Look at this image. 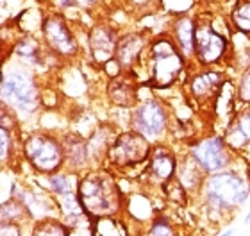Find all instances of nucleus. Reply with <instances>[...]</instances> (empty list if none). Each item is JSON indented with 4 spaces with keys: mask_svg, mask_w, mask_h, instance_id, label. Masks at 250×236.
I'll return each instance as SVG.
<instances>
[{
    "mask_svg": "<svg viewBox=\"0 0 250 236\" xmlns=\"http://www.w3.org/2000/svg\"><path fill=\"white\" fill-rule=\"evenodd\" d=\"M145 61L146 86L152 89H168L179 83L189 61L170 36V32H157L150 40L141 63Z\"/></svg>",
    "mask_w": 250,
    "mask_h": 236,
    "instance_id": "f257e3e1",
    "label": "nucleus"
},
{
    "mask_svg": "<svg viewBox=\"0 0 250 236\" xmlns=\"http://www.w3.org/2000/svg\"><path fill=\"white\" fill-rule=\"evenodd\" d=\"M77 197L84 213L111 216L120 210L122 195L115 177L105 170H91L79 177Z\"/></svg>",
    "mask_w": 250,
    "mask_h": 236,
    "instance_id": "f03ea898",
    "label": "nucleus"
},
{
    "mask_svg": "<svg viewBox=\"0 0 250 236\" xmlns=\"http://www.w3.org/2000/svg\"><path fill=\"white\" fill-rule=\"evenodd\" d=\"M2 104L20 113H34L42 106L43 93L32 72L23 64L5 66L0 84Z\"/></svg>",
    "mask_w": 250,
    "mask_h": 236,
    "instance_id": "7ed1b4c3",
    "label": "nucleus"
},
{
    "mask_svg": "<svg viewBox=\"0 0 250 236\" xmlns=\"http://www.w3.org/2000/svg\"><path fill=\"white\" fill-rule=\"evenodd\" d=\"M200 190L206 197V202L211 208L229 211L241 206L249 199L250 183L240 172L225 168V170L206 175Z\"/></svg>",
    "mask_w": 250,
    "mask_h": 236,
    "instance_id": "20e7f679",
    "label": "nucleus"
},
{
    "mask_svg": "<svg viewBox=\"0 0 250 236\" xmlns=\"http://www.w3.org/2000/svg\"><path fill=\"white\" fill-rule=\"evenodd\" d=\"M21 154L32 170L43 175L61 172L66 165L62 140L52 132L34 131L21 142Z\"/></svg>",
    "mask_w": 250,
    "mask_h": 236,
    "instance_id": "39448f33",
    "label": "nucleus"
},
{
    "mask_svg": "<svg viewBox=\"0 0 250 236\" xmlns=\"http://www.w3.org/2000/svg\"><path fill=\"white\" fill-rule=\"evenodd\" d=\"M197 29H195V54L193 63L200 68H213L220 64L230 50L229 36H225L214 23V16L209 13H195Z\"/></svg>",
    "mask_w": 250,
    "mask_h": 236,
    "instance_id": "423d86ee",
    "label": "nucleus"
},
{
    "mask_svg": "<svg viewBox=\"0 0 250 236\" xmlns=\"http://www.w3.org/2000/svg\"><path fill=\"white\" fill-rule=\"evenodd\" d=\"M40 36L45 48L56 58L73 59L81 52L75 27L64 13H59L56 9L45 11Z\"/></svg>",
    "mask_w": 250,
    "mask_h": 236,
    "instance_id": "0eeeda50",
    "label": "nucleus"
},
{
    "mask_svg": "<svg viewBox=\"0 0 250 236\" xmlns=\"http://www.w3.org/2000/svg\"><path fill=\"white\" fill-rule=\"evenodd\" d=\"M130 127L150 143H159L170 129V111L167 104L154 97L140 100L138 106L132 107Z\"/></svg>",
    "mask_w": 250,
    "mask_h": 236,
    "instance_id": "6e6552de",
    "label": "nucleus"
},
{
    "mask_svg": "<svg viewBox=\"0 0 250 236\" xmlns=\"http://www.w3.org/2000/svg\"><path fill=\"white\" fill-rule=\"evenodd\" d=\"M152 152V145L145 136L136 131H124L113 138L109 150H107V163L116 170L138 167L141 163H148Z\"/></svg>",
    "mask_w": 250,
    "mask_h": 236,
    "instance_id": "1a4fd4ad",
    "label": "nucleus"
},
{
    "mask_svg": "<svg viewBox=\"0 0 250 236\" xmlns=\"http://www.w3.org/2000/svg\"><path fill=\"white\" fill-rule=\"evenodd\" d=\"M188 156L209 175L229 168L232 165L234 150L227 145L222 134V136H206L197 140L193 145H189Z\"/></svg>",
    "mask_w": 250,
    "mask_h": 236,
    "instance_id": "9d476101",
    "label": "nucleus"
},
{
    "mask_svg": "<svg viewBox=\"0 0 250 236\" xmlns=\"http://www.w3.org/2000/svg\"><path fill=\"white\" fill-rule=\"evenodd\" d=\"M120 34V29L107 18H100L89 27L86 32V40H88L89 56L95 64L104 66L105 63L115 59Z\"/></svg>",
    "mask_w": 250,
    "mask_h": 236,
    "instance_id": "9b49d317",
    "label": "nucleus"
},
{
    "mask_svg": "<svg viewBox=\"0 0 250 236\" xmlns=\"http://www.w3.org/2000/svg\"><path fill=\"white\" fill-rule=\"evenodd\" d=\"M152 34L148 29H132L120 34L118 47H116L115 61L120 64L124 72H134L141 59L145 56L146 48L150 45Z\"/></svg>",
    "mask_w": 250,
    "mask_h": 236,
    "instance_id": "f8f14e48",
    "label": "nucleus"
},
{
    "mask_svg": "<svg viewBox=\"0 0 250 236\" xmlns=\"http://www.w3.org/2000/svg\"><path fill=\"white\" fill-rule=\"evenodd\" d=\"M225 77L216 68H200L198 72H193L188 81V89L195 102L200 106L211 104L216 107V100L220 97V91L224 88Z\"/></svg>",
    "mask_w": 250,
    "mask_h": 236,
    "instance_id": "ddd939ff",
    "label": "nucleus"
},
{
    "mask_svg": "<svg viewBox=\"0 0 250 236\" xmlns=\"http://www.w3.org/2000/svg\"><path fill=\"white\" fill-rule=\"evenodd\" d=\"M141 81L134 72H122L109 79L107 83V99L118 107H136L140 102Z\"/></svg>",
    "mask_w": 250,
    "mask_h": 236,
    "instance_id": "4468645a",
    "label": "nucleus"
},
{
    "mask_svg": "<svg viewBox=\"0 0 250 236\" xmlns=\"http://www.w3.org/2000/svg\"><path fill=\"white\" fill-rule=\"evenodd\" d=\"M195 29H197V16L193 13L170 16L168 32L189 63H193V54H195Z\"/></svg>",
    "mask_w": 250,
    "mask_h": 236,
    "instance_id": "2eb2a0df",
    "label": "nucleus"
},
{
    "mask_svg": "<svg viewBox=\"0 0 250 236\" xmlns=\"http://www.w3.org/2000/svg\"><path fill=\"white\" fill-rule=\"evenodd\" d=\"M177 167L179 161L173 150L167 145L157 143L152 147L150 157H148V175H150L156 183L165 184L168 181H172L177 175Z\"/></svg>",
    "mask_w": 250,
    "mask_h": 236,
    "instance_id": "dca6fc26",
    "label": "nucleus"
},
{
    "mask_svg": "<svg viewBox=\"0 0 250 236\" xmlns=\"http://www.w3.org/2000/svg\"><path fill=\"white\" fill-rule=\"evenodd\" d=\"M224 138L234 152L250 150V104H243L225 126Z\"/></svg>",
    "mask_w": 250,
    "mask_h": 236,
    "instance_id": "f3484780",
    "label": "nucleus"
},
{
    "mask_svg": "<svg viewBox=\"0 0 250 236\" xmlns=\"http://www.w3.org/2000/svg\"><path fill=\"white\" fill-rule=\"evenodd\" d=\"M48 50L45 48L42 40H38L34 34H21L13 43V54L25 64H40L43 61V54Z\"/></svg>",
    "mask_w": 250,
    "mask_h": 236,
    "instance_id": "a211bd4d",
    "label": "nucleus"
},
{
    "mask_svg": "<svg viewBox=\"0 0 250 236\" xmlns=\"http://www.w3.org/2000/svg\"><path fill=\"white\" fill-rule=\"evenodd\" d=\"M62 147H64V157L70 170L77 172L83 170V167L89 159V145L77 134H66L62 136Z\"/></svg>",
    "mask_w": 250,
    "mask_h": 236,
    "instance_id": "6ab92c4d",
    "label": "nucleus"
},
{
    "mask_svg": "<svg viewBox=\"0 0 250 236\" xmlns=\"http://www.w3.org/2000/svg\"><path fill=\"white\" fill-rule=\"evenodd\" d=\"M230 29L243 36H250V0H236L229 13Z\"/></svg>",
    "mask_w": 250,
    "mask_h": 236,
    "instance_id": "aec40b11",
    "label": "nucleus"
},
{
    "mask_svg": "<svg viewBox=\"0 0 250 236\" xmlns=\"http://www.w3.org/2000/svg\"><path fill=\"white\" fill-rule=\"evenodd\" d=\"M77 183H79V179L73 177L72 173L58 172V173L48 175V186H50V190H52L54 193H58L59 197L77 192Z\"/></svg>",
    "mask_w": 250,
    "mask_h": 236,
    "instance_id": "412c9836",
    "label": "nucleus"
},
{
    "mask_svg": "<svg viewBox=\"0 0 250 236\" xmlns=\"http://www.w3.org/2000/svg\"><path fill=\"white\" fill-rule=\"evenodd\" d=\"M95 236H127L125 227L113 216H97L93 227Z\"/></svg>",
    "mask_w": 250,
    "mask_h": 236,
    "instance_id": "4be33fe9",
    "label": "nucleus"
},
{
    "mask_svg": "<svg viewBox=\"0 0 250 236\" xmlns=\"http://www.w3.org/2000/svg\"><path fill=\"white\" fill-rule=\"evenodd\" d=\"M0 140H2V165H7L9 161H13L16 150V138H15V129L0 126Z\"/></svg>",
    "mask_w": 250,
    "mask_h": 236,
    "instance_id": "5701e85b",
    "label": "nucleus"
},
{
    "mask_svg": "<svg viewBox=\"0 0 250 236\" xmlns=\"http://www.w3.org/2000/svg\"><path fill=\"white\" fill-rule=\"evenodd\" d=\"M129 11H134L136 15L145 13H156L161 7V0H116Z\"/></svg>",
    "mask_w": 250,
    "mask_h": 236,
    "instance_id": "b1692460",
    "label": "nucleus"
},
{
    "mask_svg": "<svg viewBox=\"0 0 250 236\" xmlns=\"http://www.w3.org/2000/svg\"><path fill=\"white\" fill-rule=\"evenodd\" d=\"M197 0H161V7L168 16L183 15V13H191Z\"/></svg>",
    "mask_w": 250,
    "mask_h": 236,
    "instance_id": "393cba45",
    "label": "nucleus"
},
{
    "mask_svg": "<svg viewBox=\"0 0 250 236\" xmlns=\"http://www.w3.org/2000/svg\"><path fill=\"white\" fill-rule=\"evenodd\" d=\"M32 236H68V229L56 220H43L34 227Z\"/></svg>",
    "mask_w": 250,
    "mask_h": 236,
    "instance_id": "a878e982",
    "label": "nucleus"
},
{
    "mask_svg": "<svg viewBox=\"0 0 250 236\" xmlns=\"http://www.w3.org/2000/svg\"><path fill=\"white\" fill-rule=\"evenodd\" d=\"M236 97L241 106L250 104V66L243 70V74L240 75V81L236 84Z\"/></svg>",
    "mask_w": 250,
    "mask_h": 236,
    "instance_id": "bb28decb",
    "label": "nucleus"
},
{
    "mask_svg": "<svg viewBox=\"0 0 250 236\" xmlns=\"http://www.w3.org/2000/svg\"><path fill=\"white\" fill-rule=\"evenodd\" d=\"M148 236H177V231L167 218H156L152 222Z\"/></svg>",
    "mask_w": 250,
    "mask_h": 236,
    "instance_id": "cd10ccee",
    "label": "nucleus"
},
{
    "mask_svg": "<svg viewBox=\"0 0 250 236\" xmlns=\"http://www.w3.org/2000/svg\"><path fill=\"white\" fill-rule=\"evenodd\" d=\"M23 213V206L18 200L11 199L2 204V220L4 222H13L15 218H20Z\"/></svg>",
    "mask_w": 250,
    "mask_h": 236,
    "instance_id": "c85d7f7f",
    "label": "nucleus"
},
{
    "mask_svg": "<svg viewBox=\"0 0 250 236\" xmlns=\"http://www.w3.org/2000/svg\"><path fill=\"white\" fill-rule=\"evenodd\" d=\"M2 236H20V231L15 226V222H4L2 224Z\"/></svg>",
    "mask_w": 250,
    "mask_h": 236,
    "instance_id": "c756f323",
    "label": "nucleus"
},
{
    "mask_svg": "<svg viewBox=\"0 0 250 236\" xmlns=\"http://www.w3.org/2000/svg\"><path fill=\"white\" fill-rule=\"evenodd\" d=\"M222 236H232V231H227L225 235H222Z\"/></svg>",
    "mask_w": 250,
    "mask_h": 236,
    "instance_id": "7c9ffc66",
    "label": "nucleus"
},
{
    "mask_svg": "<svg viewBox=\"0 0 250 236\" xmlns=\"http://www.w3.org/2000/svg\"><path fill=\"white\" fill-rule=\"evenodd\" d=\"M245 222H250V213H249V216L245 218Z\"/></svg>",
    "mask_w": 250,
    "mask_h": 236,
    "instance_id": "2f4dec72",
    "label": "nucleus"
}]
</instances>
